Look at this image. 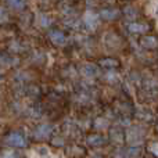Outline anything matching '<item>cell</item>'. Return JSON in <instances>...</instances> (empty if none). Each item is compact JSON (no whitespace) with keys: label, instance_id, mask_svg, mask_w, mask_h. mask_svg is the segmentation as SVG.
Returning <instances> with one entry per match:
<instances>
[{"label":"cell","instance_id":"25","mask_svg":"<svg viewBox=\"0 0 158 158\" xmlns=\"http://www.w3.org/2000/svg\"><path fill=\"white\" fill-rule=\"evenodd\" d=\"M93 158H100V157H93Z\"/></svg>","mask_w":158,"mask_h":158},{"label":"cell","instance_id":"18","mask_svg":"<svg viewBox=\"0 0 158 158\" xmlns=\"http://www.w3.org/2000/svg\"><path fill=\"white\" fill-rule=\"evenodd\" d=\"M0 158H18V156H17L14 151H4V153L0 156Z\"/></svg>","mask_w":158,"mask_h":158},{"label":"cell","instance_id":"13","mask_svg":"<svg viewBox=\"0 0 158 158\" xmlns=\"http://www.w3.org/2000/svg\"><path fill=\"white\" fill-rule=\"evenodd\" d=\"M6 3H7L10 7L15 8V10H22V8L25 7L24 0H6Z\"/></svg>","mask_w":158,"mask_h":158},{"label":"cell","instance_id":"5","mask_svg":"<svg viewBox=\"0 0 158 158\" xmlns=\"http://www.w3.org/2000/svg\"><path fill=\"white\" fill-rule=\"evenodd\" d=\"M49 38H50V40L54 44H57V46H61V44L65 43V36H64V33L61 32V31H52V32L49 33Z\"/></svg>","mask_w":158,"mask_h":158},{"label":"cell","instance_id":"14","mask_svg":"<svg viewBox=\"0 0 158 158\" xmlns=\"http://www.w3.org/2000/svg\"><path fill=\"white\" fill-rule=\"evenodd\" d=\"M94 126L97 129H106L107 126H108V122H107L104 118H97V119H96V122H94Z\"/></svg>","mask_w":158,"mask_h":158},{"label":"cell","instance_id":"8","mask_svg":"<svg viewBox=\"0 0 158 158\" xmlns=\"http://www.w3.org/2000/svg\"><path fill=\"white\" fill-rule=\"evenodd\" d=\"M104 137L100 136V135H90L89 137H87V143H89L90 146H93V147H98V146H103L104 144Z\"/></svg>","mask_w":158,"mask_h":158},{"label":"cell","instance_id":"19","mask_svg":"<svg viewBox=\"0 0 158 158\" xmlns=\"http://www.w3.org/2000/svg\"><path fill=\"white\" fill-rule=\"evenodd\" d=\"M7 18H8L7 11H6L3 7H0V22H6L7 21Z\"/></svg>","mask_w":158,"mask_h":158},{"label":"cell","instance_id":"24","mask_svg":"<svg viewBox=\"0 0 158 158\" xmlns=\"http://www.w3.org/2000/svg\"><path fill=\"white\" fill-rule=\"evenodd\" d=\"M107 2H114V0H107Z\"/></svg>","mask_w":158,"mask_h":158},{"label":"cell","instance_id":"11","mask_svg":"<svg viewBox=\"0 0 158 158\" xmlns=\"http://www.w3.org/2000/svg\"><path fill=\"white\" fill-rule=\"evenodd\" d=\"M140 156H142V148L137 147V146H132L126 151V157L128 158H140Z\"/></svg>","mask_w":158,"mask_h":158},{"label":"cell","instance_id":"1","mask_svg":"<svg viewBox=\"0 0 158 158\" xmlns=\"http://www.w3.org/2000/svg\"><path fill=\"white\" fill-rule=\"evenodd\" d=\"M144 139V131L140 128H131L128 131V142L131 143L132 146H137L143 142Z\"/></svg>","mask_w":158,"mask_h":158},{"label":"cell","instance_id":"21","mask_svg":"<svg viewBox=\"0 0 158 158\" xmlns=\"http://www.w3.org/2000/svg\"><path fill=\"white\" fill-rule=\"evenodd\" d=\"M53 143H54V144L56 146H63V140H61V139H54V140H53Z\"/></svg>","mask_w":158,"mask_h":158},{"label":"cell","instance_id":"17","mask_svg":"<svg viewBox=\"0 0 158 158\" xmlns=\"http://www.w3.org/2000/svg\"><path fill=\"white\" fill-rule=\"evenodd\" d=\"M148 150H150V153H153L156 157H158V143L157 142L150 143V146H148Z\"/></svg>","mask_w":158,"mask_h":158},{"label":"cell","instance_id":"12","mask_svg":"<svg viewBox=\"0 0 158 158\" xmlns=\"http://www.w3.org/2000/svg\"><path fill=\"white\" fill-rule=\"evenodd\" d=\"M110 137H111V140L115 143L123 142V133L121 131H118V129H112V131L110 132Z\"/></svg>","mask_w":158,"mask_h":158},{"label":"cell","instance_id":"6","mask_svg":"<svg viewBox=\"0 0 158 158\" xmlns=\"http://www.w3.org/2000/svg\"><path fill=\"white\" fill-rule=\"evenodd\" d=\"M128 29L135 33H144L148 31V25L140 24V22H131V24H128Z\"/></svg>","mask_w":158,"mask_h":158},{"label":"cell","instance_id":"20","mask_svg":"<svg viewBox=\"0 0 158 158\" xmlns=\"http://www.w3.org/2000/svg\"><path fill=\"white\" fill-rule=\"evenodd\" d=\"M106 78L108 79L110 82H112V81H114V79H117V78H118V74H117V72H108Z\"/></svg>","mask_w":158,"mask_h":158},{"label":"cell","instance_id":"15","mask_svg":"<svg viewBox=\"0 0 158 158\" xmlns=\"http://www.w3.org/2000/svg\"><path fill=\"white\" fill-rule=\"evenodd\" d=\"M39 22H40L42 27H49L50 22H52V18H49V17L44 15V14H40V15H39Z\"/></svg>","mask_w":158,"mask_h":158},{"label":"cell","instance_id":"22","mask_svg":"<svg viewBox=\"0 0 158 158\" xmlns=\"http://www.w3.org/2000/svg\"><path fill=\"white\" fill-rule=\"evenodd\" d=\"M40 158H56V157H53L52 154L49 153V154H46V156H40Z\"/></svg>","mask_w":158,"mask_h":158},{"label":"cell","instance_id":"23","mask_svg":"<svg viewBox=\"0 0 158 158\" xmlns=\"http://www.w3.org/2000/svg\"><path fill=\"white\" fill-rule=\"evenodd\" d=\"M0 63H2V56H0Z\"/></svg>","mask_w":158,"mask_h":158},{"label":"cell","instance_id":"9","mask_svg":"<svg viewBox=\"0 0 158 158\" xmlns=\"http://www.w3.org/2000/svg\"><path fill=\"white\" fill-rule=\"evenodd\" d=\"M97 72H98L97 68H96V65H93V64H86V65L82 68V74H83L85 77H87V78L96 77Z\"/></svg>","mask_w":158,"mask_h":158},{"label":"cell","instance_id":"2","mask_svg":"<svg viewBox=\"0 0 158 158\" xmlns=\"http://www.w3.org/2000/svg\"><path fill=\"white\" fill-rule=\"evenodd\" d=\"M6 143L13 147H25L27 146V140L19 132H11L7 137H6Z\"/></svg>","mask_w":158,"mask_h":158},{"label":"cell","instance_id":"16","mask_svg":"<svg viewBox=\"0 0 158 158\" xmlns=\"http://www.w3.org/2000/svg\"><path fill=\"white\" fill-rule=\"evenodd\" d=\"M100 64H101L103 67H117V65H118V61L108 58V60H101Z\"/></svg>","mask_w":158,"mask_h":158},{"label":"cell","instance_id":"10","mask_svg":"<svg viewBox=\"0 0 158 158\" xmlns=\"http://www.w3.org/2000/svg\"><path fill=\"white\" fill-rule=\"evenodd\" d=\"M118 10H115V8H106V10H103L100 13V15L103 17V18L106 19H115L118 17Z\"/></svg>","mask_w":158,"mask_h":158},{"label":"cell","instance_id":"4","mask_svg":"<svg viewBox=\"0 0 158 158\" xmlns=\"http://www.w3.org/2000/svg\"><path fill=\"white\" fill-rule=\"evenodd\" d=\"M85 25H86L87 29H90V31L96 29V28L98 27V17L94 13H92V11H87V13L85 14Z\"/></svg>","mask_w":158,"mask_h":158},{"label":"cell","instance_id":"3","mask_svg":"<svg viewBox=\"0 0 158 158\" xmlns=\"http://www.w3.org/2000/svg\"><path fill=\"white\" fill-rule=\"evenodd\" d=\"M50 135H52V126H50L49 123H43V125L36 128L33 136H35V139L39 140V139H47Z\"/></svg>","mask_w":158,"mask_h":158},{"label":"cell","instance_id":"7","mask_svg":"<svg viewBox=\"0 0 158 158\" xmlns=\"http://www.w3.org/2000/svg\"><path fill=\"white\" fill-rule=\"evenodd\" d=\"M140 43H142V46L146 47V49H156L158 42L154 36H144V38H142Z\"/></svg>","mask_w":158,"mask_h":158}]
</instances>
